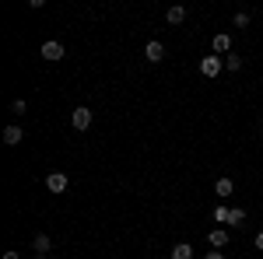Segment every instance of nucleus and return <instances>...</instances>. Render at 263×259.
Segmentation results:
<instances>
[{
	"label": "nucleus",
	"instance_id": "obj_4",
	"mask_svg": "<svg viewBox=\"0 0 263 259\" xmlns=\"http://www.w3.org/2000/svg\"><path fill=\"white\" fill-rule=\"evenodd\" d=\"M46 189H49V193H63V189H67V175H63V172H49V175H46Z\"/></svg>",
	"mask_w": 263,
	"mask_h": 259
},
{
	"label": "nucleus",
	"instance_id": "obj_13",
	"mask_svg": "<svg viewBox=\"0 0 263 259\" xmlns=\"http://www.w3.org/2000/svg\"><path fill=\"white\" fill-rule=\"evenodd\" d=\"M228 217H232V207L218 203V207H214V221H218V224H228Z\"/></svg>",
	"mask_w": 263,
	"mask_h": 259
},
{
	"label": "nucleus",
	"instance_id": "obj_6",
	"mask_svg": "<svg viewBox=\"0 0 263 259\" xmlns=\"http://www.w3.org/2000/svg\"><path fill=\"white\" fill-rule=\"evenodd\" d=\"M144 56H147L151 63L165 60V46H162V42H147V46H144Z\"/></svg>",
	"mask_w": 263,
	"mask_h": 259
},
{
	"label": "nucleus",
	"instance_id": "obj_7",
	"mask_svg": "<svg viewBox=\"0 0 263 259\" xmlns=\"http://www.w3.org/2000/svg\"><path fill=\"white\" fill-rule=\"evenodd\" d=\"M21 140H25L21 126H7V130H4V144H7V147H18Z\"/></svg>",
	"mask_w": 263,
	"mask_h": 259
},
{
	"label": "nucleus",
	"instance_id": "obj_18",
	"mask_svg": "<svg viewBox=\"0 0 263 259\" xmlns=\"http://www.w3.org/2000/svg\"><path fill=\"white\" fill-rule=\"evenodd\" d=\"M203 259H224V252H221V249H214V252H207Z\"/></svg>",
	"mask_w": 263,
	"mask_h": 259
},
{
	"label": "nucleus",
	"instance_id": "obj_12",
	"mask_svg": "<svg viewBox=\"0 0 263 259\" xmlns=\"http://www.w3.org/2000/svg\"><path fill=\"white\" fill-rule=\"evenodd\" d=\"M228 224H232V228H242V224H246V210H242V207H232V217H228Z\"/></svg>",
	"mask_w": 263,
	"mask_h": 259
},
{
	"label": "nucleus",
	"instance_id": "obj_11",
	"mask_svg": "<svg viewBox=\"0 0 263 259\" xmlns=\"http://www.w3.org/2000/svg\"><path fill=\"white\" fill-rule=\"evenodd\" d=\"M49 249H53L49 235H35V252H39V256H49Z\"/></svg>",
	"mask_w": 263,
	"mask_h": 259
},
{
	"label": "nucleus",
	"instance_id": "obj_10",
	"mask_svg": "<svg viewBox=\"0 0 263 259\" xmlns=\"http://www.w3.org/2000/svg\"><path fill=\"white\" fill-rule=\"evenodd\" d=\"M165 21H168V25H182V21H186V7H168Z\"/></svg>",
	"mask_w": 263,
	"mask_h": 259
},
{
	"label": "nucleus",
	"instance_id": "obj_23",
	"mask_svg": "<svg viewBox=\"0 0 263 259\" xmlns=\"http://www.w3.org/2000/svg\"><path fill=\"white\" fill-rule=\"evenodd\" d=\"M260 200H263V196H260Z\"/></svg>",
	"mask_w": 263,
	"mask_h": 259
},
{
	"label": "nucleus",
	"instance_id": "obj_9",
	"mask_svg": "<svg viewBox=\"0 0 263 259\" xmlns=\"http://www.w3.org/2000/svg\"><path fill=\"white\" fill-rule=\"evenodd\" d=\"M214 193H218V200L232 196V193H235V182H232V179H224V175H221V179L214 182Z\"/></svg>",
	"mask_w": 263,
	"mask_h": 259
},
{
	"label": "nucleus",
	"instance_id": "obj_14",
	"mask_svg": "<svg viewBox=\"0 0 263 259\" xmlns=\"http://www.w3.org/2000/svg\"><path fill=\"white\" fill-rule=\"evenodd\" d=\"M172 259H193V249H190L186 242H179V245L172 249Z\"/></svg>",
	"mask_w": 263,
	"mask_h": 259
},
{
	"label": "nucleus",
	"instance_id": "obj_3",
	"mask_svg": "<svg viewBox=\"0 0 263 259\" xmlns=\"http://www.w3.org/2000/svg\"><path fill=\"white\" fill-rule=\"evenodd\" d=\"M70 126H74V130H88V126H91V109L78 105V109L70 112Z\"/></svg>",
	"mask_w": 263,
	"mask_h": 259
},
{
	"label": "nucleus",
	"instance_id": "obj_22",
	"mask_svg": "<svg viewBox=\"0 0 263 259\" xmlns=\"http://www.w3.org/2000/svg\"><path fill=\"white\" fill-rule=\"evenodd\" d=\"M260 123H263V119H260Z\"/></svg>",
	"mask_w": 263,
	"mask_h": 259
},
{
	"label": "nucleus",
	"instance_id": "obj_16",
	"mask_svg": "<svg viewBox=\"0 0 263 259\" xmlns=\"http://www.w3.org/2000/svg\"><path fill=\"white\" fill-rule=\"evenodd\" d=\"M232 25H235V28H246V25H249V14H235Z\"/></svg>",
	"mask_w": 263,
	"mask_h": 259
},
{
	"label": "nucleus",
	"instance_id": "obj_2",
	"mask_svg": "<svg viewBox=\"0 0 263 259\" xmlns=\"http://www.w3.org/2000/svg\"><path fill=\"white\" fill-rule=\"evenodd\" d=\"M42 60H49V63H57V60H63V42H57V39H49V42H42Z\"/></svg>",
	"mask_w": 263,
	"mask_h": 259
},
{
	"label": "nucleus",
	"instance_id": "obj_19",
	"mask_svg": "<svg viewBox=\"0 0 263 259\" xmlns=\"http://www.w3.org/2000/svg\"><path fill=\"white\" fill-rule=\"evenodd\" d=\"M4 259H21V256L14 252V249H7V252H4Z\"/></svg>",
	"mask_w": 263,
	"mask_h": 259
},
{
	"label": "nucleus",
	"instance_id": "obj_17",
	"mask_svg": "<svg viewBox=\"0 0 263 259\" xmlns=\"http://www.w3.org/2000/svg\"><path fill=\"white\" fill-rule=\"evenodd\" d=\"M25 109H28V105H25V102H11V112H14V116H21V112H25Z\"/></svg>",
	"mask_w": 263,
	"mask_h": 259
},
{
	"label": "nucleus",
	"instance_id": "obj_15",
	"mask_svg": "<svg viewBox=\"0 0 263 259\" xmlns=\"http://www.w3.org/2000/svg\"><path fill=\"white\" fill-rule=\"evenodd\" d=\"M224 67H228V70H242V56H239V53H228V56H224Z\"/></svg>",
	"mask_w": 263,
	"mask_h": 259
},
{
	"label": "nucleus",
	"instance_id": "obj_8",
	"mask_svg": "<svg viewBox=\"0 0 263 259\" xmlns=\"http://www.w3.org/2000/svg\"><path fill=\"white\" fill-rule=\"evenodd\" d=\"M207 242H211V249H224V245H228V231H224V228H214V231L207 235Z\"/></svg>",
	"mask_w": 263,
	"mask_h": 259
},
{
	"label": "nucleus",
	"instance_id": "obj_20",
	"mask_svg": "<svg viewBox=\"0 0 263 259\" xmlns=\"http://www.w3.org/2000/svg\"><path fill=\"white\" fill-rule=\"evenodd\" d=\"M256 249H260V252H263V231H260V235H256Z\"/></svg>",
	"mask_w": 263,
	"mask_h": 259
},
{
	"label": "nucleus",
	"instance_id": "obj_1",
	"mask_svg": "<svg viewBox=\"0 0 263 259\" xmlns=\"http://www.w3.org/2000/svg\"><path fill=\"white\" fill-rule=\"evenodd\" d=\"M221 70H224L221 56H203V60H200V74H203V77H218Z\"/></svg>",
	"mask_w": 263,
	"mask_h": 259
},
{
	"label": "nucleus",
	"instance_id": "obj_21",
	"mask_svg": "<svg viewBox=\"0 0 263 259\" xmlns=\"http://www.w3.org/2000/svg\"><path fill=\"white\" fill-rule=\"evenodd\" d=\"M35 259H49V256H35Z\"/></svg>",
	"mask_w": 263,
	"mask_h": 259
},
{
	"label": "nucleus",
	"instance_id": "obj_5",
	"mask_svg": "<svg viewBox=\"0 0 263 259\" xmlns=\"http://www.w3.org/2000/svg\"><path fill=\"white\" fill-rule=\"evenodd\" d=\"M211 46H214V56H221V53L228 56V53H232V35H224V32H218Z\"/></svg>",
	"mask_w": 263,
	"mask_h": 259
}]
</instances>
